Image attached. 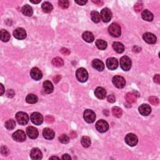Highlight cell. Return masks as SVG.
<instances>
[{
  "instance_id": "cell-1",
  "label": "cell",
  "mask_w": 160,
  "mask_h": 160,
  "mask_svg": "<svg viewBox=\"0 0 160 160\" xmlns=\"http://www.w3.org/2000/svg\"><path fill=\"white\" fill-rule=\"evenodd\" d=\"M108 32L111 36L115 38H118L120 36L122 33L120 26L117 23H112V24L108 27Z\"/></svg>"
},
{
  "instance_id": "cell-2",
  "label": "cell",
  "mask_w": 160,
  "mask_h": 160,
  "mask_svg": "<svg viewBox=\"0 0 160 160\" xmlns=\"http://www.w3.org/2000/svg\"><path fill=\"white\" fill-rule=\"evenodd\" d=\"M76 76L77 80L81 83H84L88 78V73L87 70L83 68H80L77 69L76 72Z\"/></svg>"
},
{
  "instance_id": "cell-3",
  "label": "cell",
  "mask_w": 160,
  "mask_h": 160,
  "mask_svg": "<svg viewBox=\"0 0 160 160\" xmlns=\"http://www.w3.org/2000/svg\"><path fill=\"white\" fill-rule=\"evenodd\" d=\"M119 63L121 68L124 71H129L131 68V60L127 56H124L121 58Z\"/></svg>"
},
{
  "instance_id": "cell-4",
  "label": "cell",
  "mask_w": 160,
  "mask_h": 160,
  "mask_svg": "<svg viewBox=\"0 0 160 160\" xmlns=\"http://www.w3.org/2000/svg\"><path fill=\"white\" fill-rule=\"evenodd\" d=\"M16 119L20 125H25L29 122V116L25 112H18L16 115Z\"/></svg>"
},
{
  "instance_id": "cell-5",
  "label": "cell",
  "mask_w": 160,
  "mask_h": 160,
  "mask_svg": "<svg viewBox=\"0 0 160 160\" xmlns=\"http://www.w3.org/2000/svg\"><path fill=\"white\" fill-rule=\"evenodd\" d=\"M96 130L100 133H105L108 130L109 124L106 121H104L103 119H100L96 122Z\"/></svg>"
},
{
  "instance_id": "cell-6",
  "label": "cell",
  "mask_w": 160,
  "mask_h": 160,
  "mask_svg": "<svg viewBox=\"0 0 160 160\" xmlns=\"http://www.w3.org/2000/svg\"><path fill=\"white\" fill-rule=\"evenodd\" d=\"M125 142L128 145L130 146H135L138 143V137L133 133H129L125 136Z\"/></svg>"
},
{
  "instance_id": "cell-7",
  "label": "cell",
  "mask_w": 160,
  "mask_h": 160,
  "mask_svg": "<svg viewBox=\"0 0 160 160\" xmlns=\"http://www.w3.org/2000/svg\"><path fill=\"white\" fill-rule=\"evenodd\" d=\"M101 19L105 22L108 23L110 21V20L112 18V13L110 9L107 8H105L103 9L101 11Z\"/></svg>"
},
{
  "instance_id": "cell-8",
  "label": "cell",
  "mask_w": 160,
  "mask_h": 160,
  "mask_svg": "<svg viewBox=\"0 0 160 160\" xmlns=\"http://www.w3.org/2000/svg\"><path fill=\"white\" fill-rule=\"evenodd\" d=\"M113 83L116 88H123L126 85V81L123 77L121 76H115L113 78Z\"/></svg>"
},
{
  "instance_id": "cell-9",
  "label": "cell",
  "mask_w": 160,
  "mask_h": 160,
  "mask_svg": "<svg viewBox=\"0 0 160 160\" xmlns=\"http://www.w3.org/2000/svg\"><path fill=\"white\" fill-rule=\"evenodd\" d=\"M84 119L88 123L95 122L96 119L95 113L91 110H87L84 112Z\"/></svg>"
},
{
  "instance_id": "cell-10",
  "label": "cell",
  "mask_w": 160,
  "mask_h": 160,
  "mask_svg": "<svg viewBox=\"0 0 160 160\" xmlns=\"http://www.w3.org/2000/svg\"><path fill=\"white\" fill-rule=\"evenodd\" d=\"M31 120L36 125H40L43 122V117L40 113L35 112L31 115Z\"/></svg>"
},
{
  "instance_id": "cell-11",
  "label": "cell",
  "mask_w": 160,
  "mask_h": 160,
  "mask_svg": "<svg viewBox=\"0 0 160 160\" xmlns=\"http://www.w3.org/2000/svg\"><path fill=\"white\" fill-rule=\"evenodd\" d=\"M13 138L17 142H23L25 141L26 138L25 133L22 130H18L15 131L13 135Z\"/></svg>"
},
{
  "instance_id": "cell-12",
  "label": "cell",
  "mask_w": 160,
  "mask_h": 160,
  "mask_svg": "<svg viewBox=\"0 0 160 160\" xmlns=\"http://www.w3.org/2000/svg\"><path fill=\"white\" fill-rule=\"evenodd\" d=\"M13 35L15 38H16L19 40H24V39L26 38V32L23 28H18L14 31Z\"/></svg>"
},
{
  "instance_id": "cell-13",
  "label": "cell",
  "mask_w": 160,
  "mask_h": 160,
  "mask_svg": "<svg viewBox=\"0 0 160 160\" xmlns=\"http://www.w3.org/2000/svg\"><path fill=\"white\" fill-rule=\"evenodd\" d=\"M30 75L33 80L38 81V80H40L42 78L43 73L40 69L36 67H34L31 70Z\"/></svg>"
},
{
  "instance_id": "cell-14",
  "label": "cell",
  "mask_w": 160,
  "mask_h": 160,
  "mask_svg": "<svg viewBox=\"0 0 160 160\" xmlns=\"http://www.w3.org/2000/svg\"><path fill=\"white\" fill-rule=\"evenodd\" d=\"M143 40L148 44H155L157 42V37L155 34L151 33H146L143 36Z\"/></svg>"
},
{
  "instance_id": "cell-15",
  "label": "cell",
  "mask_w": 160,
  "mask_h": 160,
  "mask_svg": "<svg viewBox=\"0 0 160 160\" xmlns=\"http://www.w3.org/2000/svg\"><path fill=\"white\" fill-rule=\"evenodd\" d=\"M139 112L143 116H146L149 115L151 112V108L150 106L147 104H143L139 107Z\"/></svg>"
},
{
  "instance_id": "cell-16",
  "label": "cell",
  "mask_w": 160,
  "mask_h": 160,
  "mask_svg": "<svg viewBox=\"0 0 160 160\" xmlns=\"http://www.w3.org/2000/svg\"><path fill=\"white\" fill-rule=\"evenodd\" d=\"M106 66L110 70H115L118 66V61L115 58H110L106 60Z\"/></svg>"
},
{
  "instance_id": "cell-17",
  "label": "cell",
  "mask_w": 160,
  "mask_h": 160,
  "mask_svg": "<svg viewBox=\"0 0 160 160\" xmlns=\"http://www.w3.org/2000/svg\"><path fill=\"white\" fill-rule=\"evenodd\" d=\"M30 157L34 160L41 159L43 158V154L41 150L39 148H35L32 149L30 153Z\"/></svg>"
},
{
  "instance_id": "cell-18",
  "label": "cell",
  "mask_w": 160,
  "mask_h": 160,
  "mask_svg": "<svg viewBox=\"0 0 160 160\" xmlns=\"http://www.w3.org/2000/svg\"><path fill=\"white\" fill-rule=\"evenodd\" d=\"M27 135L31 139H36L38 136V131L33 126H29L26 129Z\"/></svg>"
},
{
  "instance_id": "cell-19",
  "label": "cell",
  "mask_w": 160,
  "mask_h": 160,
  "mask_svg": "<svg viewBox=\"0 0 160 160\" xmlns=\"http://www.w3.org/2000/svg\"><path fill=\"white\" fill-rule=\"evenodd\" d=\"M43 137L48 140L53 139L54 138V136H55V133L53 130L48 128H45L43 131Z\"/></svg>"
},
{
  "instance_id": "cell-20",
  "label": "cell",
  "mask_w": 160,
  "mask_h": 160,
  "mask_svg": "<svg viewBox=\"0 0 160 160\" xmlns=\"http://www.w3.org/2000/svg\"><path fill=\"white\" fill-rule=\"evenodd\" d=\"M95 95L98 98L103 100L106 96V91L102 87H98L95 91Z\"/></svg>"
},
{
  "instance_id": "cell-21",
  "label": "cell",
  "mask_w": 160,
  "mask_h": 160,
  "mask_svg": "<svg viewBox=\"0 0 160 160\" xmlns=\"http://www.w3.org/2000/svg\"><path fill=\"white\" fill-rule=\"evenodd\" d=\"M92 66L98 71H102L104 69V65L103 61L98 59H95L92 61Z\"/></svg>"
},
{
  "instance_id": "cell-22",
  "label": "cell",
  "mask_w": 160,
  "mask_h": 160,
  "mask_svg": "<svg viewBox=\"0 0 160 160\" xmlns=\"http://www.w3.org/2000/svg\"><path fill=\"white\" fill-rule=\"evenodd\" d=\"M43 90L45 93L46 94H50L54 90V87L52 83L49 81H45L43 83Z\"/></svg>"
},
{
  "instance_id": "cell-23",
  "label": "cell",
  "mask_w": 160,
  "mask_h": 160,
  "mask_svg": "<svg viewBox=\"0 0 160 160\" xmlns=\"http://www.w3.org/2000/svg\"><path fill=\"white\" fill-rule=\"evenodd\" d=\"M142 18L146 21H151L153 19V14L150 11L144 10L141 14Z\"/></svg>"
},
{
  "instance_id": "cell-24",
  "label": "cell",
  "mask_w": 160,
  "mask_h": 160,
  "mask_svg": "<svg viewBox=\"0 0 160 160\" xmlns=\"http://www.w3.org/2000/svg\"><path fill=\"white\" fill-rule=\"evenodd\" d=\"M21 11L23 14L26 16H32L33 13V11L32 6H30V5H28L23 6Z\"/></svg>"
},
{
  "instance_id": "cell-25",
  "label": "cell",
  "mask_w": 160,
  "mask_h": 160,
  "mask_svg": "<svg viewBox=\"0 0 160 160\" xmlns=\"http://www.w3.org/2000/svg\"><path fill=\"white\" fill-rule=\"evenodd\" d=\"M113 48L116 53H122L124 50V46L119 42H115L113 44Z\"/></svg>"
},
{
  "instance_id": "cell-26",
  "label": "cell",
  "mask_w": 160,
  "mask_h": 160,
  "mask_svg": "<svg viewBox=\"0 0 160 160\" xmlns=\"http://www.w3.org/2000/svg\"><path fill=\"white\" fill-rule=\"evenodd\" d=\"M83 39L87 43H92L95 40L94 35L89 32H85L83 34Z\"/></svg>"
},
{
  "instance_id": "cell-27",
  "label": "cell",
  "mask_w": 160,
  "mask_h": 160,
  "mask_svg": "<svg viewBox=\"0 0 160 160\" xmlns=\"http://www.w3.org/2000/svg\"><path fill=\"white\" fill-rule=\"evenodd\" d=\"M136 98H136V94L132 92L128 93L125 96V99L129 104L135 103L136 101Z\"/></svg>"
},
{
  "instance_id": "cell-28",
  "label": "cell",
  "mask_w": 160,
  "mask_h": 160,
  "mask_svg": "<svg viewBox=\"0 0 160 160\" xmlns=\"http://www.w3.org/2000/svg\"><path fill=\"white\" fill-rule=\"evenodd\" d=\"M0 38L1 40L3 42H8L10 39V34L8 31L5 30H1L0 32Z\"/></svg>"
},
{
  "instance_id": "cell-29",
  "label": "cell",
  "mask_w": 160,
  "mask_h": 160,
  "mask_svg": "<svg viewBox=\"0 0 160 160\" xmlns=\"http://www.w3.org/2000/svg\"><path fill=\"white\" fill-rule=\"evenodd\" d=\"M53 5L48 1H46L43 3L42 5V10L43 11V12L45 13H49L52 12L53 10Z\"/></svg>"
},
{
  "instance_id": "cell-30",
  "label": "cell",
  "mask_w": 160,
  "mask_h": 160,
  "mask_svg": "<svg viewBox=\"0 0 160 160\" xmlns=\"http://www.w3.org/2000/svg\"><path fill=\"white\" fill-rule=\"evenodd\" d=\"M52 64L56 67H61L64 65V61L60 57L54 58L52 60Z\"/></svg>"
},
{
  "instance_id": "cell-31",
  "label": "cell",
  "mask_w": 160,
  "mask_h": 160,
  "mask_svg": "<svg viewBox=\"0 0 160 160\" xmlns=\"http://www.w3.org/2000/svg\"><path fill=\"white\" fill-rule=\"evenodd\" d=\"M38 97L36 95L34 94H29L28 96H26V102L30 104H34L36 103L38 101Z\"/></svg>"
},
{
  "instance_id": "cell-32",
  "label": "cell",
  "mask_w": 160,
  "mask_h": 160,
  "mask_svg": "<svg viewBox=\"0 0 160 160\" xmlns=\"http://www.w3.org/2000/svg\"><path fill=\"white\" fill-rule=\"evenodd\" d=\"M91 20L94 23H99L101 20L100 14L98 12H97V11H93L91 13Z\"/></svg>"
},
{
  "instance_id": "cell-33",
  "label": "cell",
  "mask_w": 160,
  "mask_h": 160,
  "mask_svg": "<svg viewBox=\"0 0 160 160\" xmlns=\"http://www.w3.org/2000/svg\"><path fill=\"white\" fill-rule=\"evenodd\" d=\"M96 45L100 50H104L107 48V43L103 40H98L96 41Z\"/></svg>"
},
{
  "instance_id": "cell-34",
  "label": "cell",
  "mask_w": 160,
  "mask_h": 160,
  "mask_svg": "<svg viewBox=\"0 0 160 160\" xmlns=\"http://www.w3.org/2000/svg\"><path fill=\"white\" fill-rule=\"evenodd\" d=\"M112 114L116 118H120L123 115V111L120 108L115 106L112 108Z\"/></svg>"
},
{
  "instance_id": "cell-35",
  "label": "cell",
  "mask_w": 160,
  "mask_h": 160,
  "mask_svg": "<svg viewBox=\"0 0 160 160\" xmlns=\"http://www.w3.org/2000/svg\"><path fill=\"white\" fill-rule=\"evenodd\" d=\"M15 126H16V123H15V121L12 119L8 120L5 123V127L8 130H13Z\"/></svg>"
},
{
  "instance_id": "cell-36",
  "label": "cell",
  "mask_w": 160,
  "mask_h": 160,
  "mask_svg": "<svg viewBox=\"0 0 160 160\" xmlns=\"http://www.w3.org/2000/svg\"><path fill=\"white\" fill-rule=\"evenodd\" d=\"M81 143L84 148H88L91 145V139L88 136H83L81 138Z\"/></svg>"
},
{
  "instance_id": "cell-37",
  "label": "cell",
  "mask_w": 160,
  "mask_h": 160,
  "mask_svg": "<svg viewBox=\"0 0 160 160\" xmlns=\"http://www.w3.org/2000/svg\"><path fill=\"white\" fill-rule=\"evenodd\" d=\"M58 5H59V6L61 7V8L66 9L69 7V3L67 0H60V1H58Z\"/></svg>"
},
{
  "instance_id": "cell-38",
  "label": "cell",
  "mask_w": 160,
  "mask_h": 160,
  "mask_svg": "<svg viewBox=\"0 0 160 160\" xmlns=\"http://www.w3.org/2000/svg\"><path fill=\"white\" fill-rule=\"evenodd\" d=\"M59 140H60V141L62 143L67 144L69 141V138L66 135L63 134V135H61L59 137Z\"/></svg>"
},
{
  "instance_id": "cell-39",
  "label": "cell",
  "mask_w": 160,
  "mask_h": 160,
  "mask_svg": "<svg viewBox=\"0 0 160 160\" xmlns=\"http://www.w3.org/2000/svg\"><path fill=\"white\" fill-rule=\"evenodd\" d=\"M149 101L152 105H155V106H157V105L159 104V99L156 96L150 97Z\"/></svg>"
},
{
  "instance_id": "cell-40",
  "label": "cell",
  "mask_w": 160,
  "mask_h": 160,
  "mask_svg": "<svg viewBox=\"0 0 160 160\" xmlns=\"http://www.w3.org/2000/svg\"><path fill=\"white\" fill-rule=\"evenodd\" d=\"M143 8V3L138 2V3L135 4V5L134 6V9L136 11V12H139V11H141L142 10Z\"/></svg>"
},
{
  "instance_id": "cell-41",
  "label": "cell",
  "mask_w": 160,
  "mask_h": 160,
  "mask_svg": "<svg viewBox=\"0 0 160 160\" xmlns=\"http://www.w3.org/2000/svg\"><path fill=\"white\" fill-rule=\"evenodd\" d=\"M1 153L4 156H8L10 153V151L6 146H3L1 147Z\"/></svg>"
},
{
  "instance_id": "cell-42",
  "label": "cell",
  "mask_w": 160,
  "mask_h": 160,
  "mask_svg": "<svg viewBox=\"0 0 160 160\" xmlns=\"http://www.w3.org/2000/svg\"><path fill=\"white\" fill-rule=\"evenodd\" d=\"M107 100L108 102H110V103H115V101H116V99H115V96L113 95H108V97H107Z\"/></svg>"
},
{
  "instance_id": "cell-43",
  "label": "cell",
  "mask_w": 160,
  "mask_h": 160,
  "mask_svg": "<svg viewBox=\"0 0 160 160\" xmlns=\"http://www.w3.org/2000/svg\"><path fill=\"white\" fill-rule=\"evenodd\" d=\"M45 120L46 122L47 123H52L53 122H54V118H53V117L51 115H48V116H46V118H45Z\"/></svg>"
},
{
  "instance_id": "cell-44",
  "label": "cell",
  "mask_w": 160,
  "mask_h": 160,
  "mask_svg": "<svg viewBox=\"0 0 160 160\" xmlns=\"http://www.w3.org/2000/svg\"><path fill=\"white\" fill-rule=\"evenodd\" d=\"M60 52L62 54H64V55H69V54H70V51L68 49L66 48H61V50H60Z\"/></svg>"
},
{
  "instance_id": "cell-45",
  "label": "cell",
  "mask_w": 160,
  "mask_h": 160,
  "mask_svg": "<svg viewBox=\"0 0 160 160\" xmlns=\"http://www.w3.org/2000/svg\"><path fill=\"white\" fill-rule=\"evenodd\" d=\"M14 94V91L13 89H8V90L6 91V96L8 98H13Z\"/></svg>"
},
{
  "instance_id": "cell-46",
  "label": "cell",
  "mask_w": 160,
  "mask_h": 160,
  "mask_svg": "<svg viewBox=\"0 0 160 160\" xmlns=\"http://www.w3.org/2000/svg\"><path fill=\"white\" fill-rule=\"evenodd\" d=\"M153 80H154V81L156 83H157V84L160 83V76H159V74H157V75H156L154 76Z\"/></svg>"
},
{
  "instance_id": "cell-47",
  "label": "cell",
  "mask_w": 160,
  "mask_h": 160,
  "mask_svg": "<svg viewBox=\"0 0 160 160\" xmlns=\"http://www.w3.org/2000/svg\"><path fill=\"white\" fill-rule=\"evenodd\" d=\"M75 3H77L78 5H79L83 6L87 3V1H84V0H81L80 1V0H79V1H75Z\"/></svg>"
},
{
  "instance_id": "cell-48",
  "label": "cell",
  "mask_w": 160,
  "mask_h": 160,
  "mask_svg": "<svg viewBox=\"0 0 160 160\" xmlns=\"http://www.w3.org/2000/svg\"><path fill=\"white\" fill-rule=\"evenodd\" d=\"M61 76L60 75H56L55 77L53 78V81L55 83H57L58 82H59L60 80H61Z\"/></svg>"
},
{
  "instance_id": "cell-49",
  "label": "cell",
  "mask_w": 160,
  "mask_h": 160,
  "mask_svg": "<svg viewBox=\"0 0 160 160\" xmlns=\"http://www.w3.org/2000/svg\"><path fill=\"white\" fill-rule=\"evenodd\" d=\"M62 159H71V157H70V156L68 154H65L63 155V157H62Z\"/></svg>"
},
{
  "instance_id": "cell-50",
  "label": "cell",
  "mask_w": 160,
  "mask_h": 160,
  "mask_svg": "<svg viewBox=\"0 0 160 160\" xmlns=\"http://www.w3.org/2000/svg\"><path fill=\"white\" fill-rule=\"evenodd\" d=\"M93 2L98 6H102L103 4V2L101 1H94V0H93Z\"/></svg>"
},
{
  "instance_id": "cell-51",
  "label": "cell",
  "mask_w": 160,
  "mask_h": 160,
  "mask_svg": "<svg viewBox=\"0 0 160 160\" xmlns=\"http://www.w3.org/2000/svg\"><path fill=\"white\" fill-rule=\"evenodd\" d=\"M0 87H1V90H0V94H1V95H3V93H5V88H4L3 85L2 84H0Z\"/></svg>"
},
{
  "instance_id": "cell-52",
  "label": "cell",
  "mask_w": 160,
  "mask_h": 160,
  "mask_svg": "<svg viewBox=\"0 0 160 160\" xmlns=\"http://www.w3.org/2000/svg\"><path fill=\"white\" fill-rule=\"evenodd\" d=\"M30 2L33 4H38L41 2V0H38V1H32V0H30Z\"/></svg>"
},
{
  "instance_id": "cell-53",
  "label": "cell",
  "mask_w": 160,
  "mask_h": 160,
  "mask_svg": "<svg viewBox=\"0 0 160 160\" xmlns=\"http://www.w3.org/2000/svg\"><path fill=\"white\" fill-rule=\"evenodd\" d=\"M60 159V158H58L57 157H52L49 158V159Z\"/></svg>"
}]
</instances>
